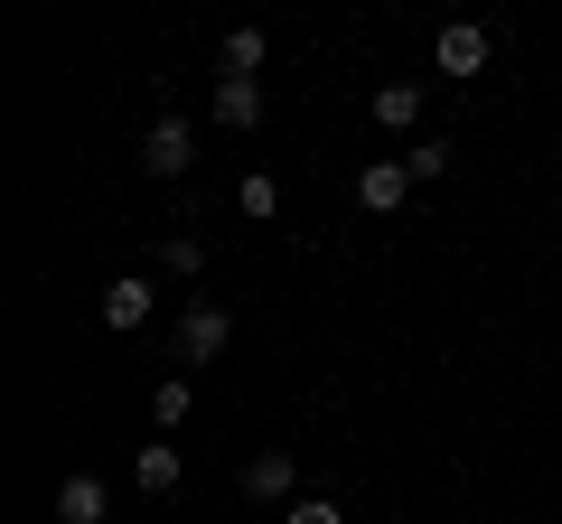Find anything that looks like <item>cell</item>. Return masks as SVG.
<instances>
[{
  "instance_id": "1",
  "label": "cell",
  "mask_w": 562,
  "mask_h": 524,
  "mask_svg": "<svg viewBox=\"0 0 562 524\" xmlns=\"http://www.w3.org/2000/svg\"><path fill=\"white\" fill-rule=\"evenodd\" d=\"M140 169H150V179H188V169H198V122L160 113L150 132H140Z\"/></svg>"
},
{
  "instance_id": "2",
  "label": "cell",
  "mask_w": 562,
  "mask_h": 524,
  "mask_svg": "<svg viewBox=\"0 0 562 524\" xmlns=\"http://www.w3.org/2000/svg\"><path fill=\"white\" fill-rule=\"evenodd\" d=\"M487 57H497V38H487L479 20H450V29H441V47H431V66H441V76H479Z\"/></svg>"
},
{
  "instance_id": "3",
  "label": "cell",
  "mask_w": 562,
  "mask_h": 524,
  "mask_svg": "<svg viewBox=\"0 0 562 524\" xmlns=\"http://www.w3.org/2000/svg\"><path fill=\"white\" fill-rule=\"evenodd\" d=\"M291 487H301V459H291V449H254V459H244V497L254 505H281Z\"/></svg>"
},
{
  "instance_id": "4",
  "label": "cell",
  "mask_w": 562,
  "mask_h": 524,
  "mask_svg": "<svg viewBox=\"0 0 562 524\" xmlns=\"http://www.w3.org/2000/svg\"><path fill=\"white\" fill-rule=\"evenodd\" d=\"M403 197H413V169H403V160H366L357 169V206H366V216H394Z\"/></svg>"
},
{
  "instance_id": "5",
  "label": "cell",
  "mask_w": 562,
  "mask_h": 524,
  "mask_svg": "<svg viewBox=\"0 0 562 524\" xmlns=\"http://www.w3.org/2000/svg\"><path fill=\"white\" fill-rule=\"evenodd\" d=\"M225 346H235V319H225V309H188V319H179V356H198V365H216L225 356Z\"/></svg>"
},
{
  "instance_id": "6",
  "label": "cell",
  "mask_w": 562,
  "mask_h": 524,
  "mask_svg": "<svg viewBox=\"0 0 562 524\" xmlns=\"http://www.w3.org/2000/svg\"><path fill=\"white\" fill-rule=\"evenodd\" d=\"M206 113H216L225 132H254L262 122V84L254 76H216V103H206Z\"/></svg>"
},
{
  "instance_id": "7",
  "label": "cell",
  "mask_w": 562,
  "mask_h": 524,
  "mask_svg": "<svg viewBox=\"0 0 562 524\" xmlns=\"http://www.w3.org/2000/svg\"><path fill=\"white\" fill-rule=\"evenodd\" d=\"M103 515H113V487H103V478H85V468H76V478L57 487V524H103Z\"/></svg>"
},
{
  "instance_id": "8",
  "label": "cell",
  "mask_w": 562,
  "mask_h": 524,
  "mask_svg": "<svg viewBox=\"0 0 562 524\" xmlns=\"http://www.w3.org/2000/svg\"><path fill=\"white\" fill-rule=\"evenodd\" d=\"M94 309H103V328H140V319H150V282H140V272H122Z\"/></svg>"
},
{
  "instance_id": "9",
  "label": "cell",
  "mask_w": 562,
  "mask_h": 524,
  "mask_svg": "<svg viewBox=\"0 0 562 524\" xmlns=\"http://www.w3.org/2000/svg\"><path fill=\"white\" fill-rule=\"evenodd\" d=\"M132 487H140V497H169V487H179V449H169V441L132 449Z\"/></svg>"
},
{
  "instance_id": "10",
  "label": "cell",
  "mask_w": 562,
  "mask_h": 524,
  "mask_svg": "<svg viewBox=\"0 0 562 524\" xmlns=\"http://www.w3.org/2000/svg\"><path fill=\"white\" fill-rule=\"evenodd\" d=\"M375 122H384V132H413V122H422V84H413V76L375 84Z\"/></svg>"
},
{
  "instance_id": "11",
  "label": "cell",
  "mask_w": 562,
  "mask_h": 524,
  "mask_svg": "<svg viewBox=\"0 0 562 524\" xmlns=\"http://www.w3.org/2000/svg\"><path fill=\"white\" fill-rule=\"evenodd\" d=\"M262 57H272V47H262V29H225V76H262Z\"/></svg>"
},
{
  "instance_id": "12",
  "label": "cell",
  "mask_w": 562,
  "mask_h": 524,
  "mask_svg": "<svg viewBox=\"0 0 562 524\" xmlns=\"http://www.w3.org/2000/svg\"><path fill=\"white\" fill-rule=\"evenodd\" d=\"M188 403H198V384H188V375H160V394H150V412H160V431H169V422H188Z\"/></svg>"
},
{
  "instance_id": "13",
  "label": "cell",
  "mask_w": 562,
  "mask_h": 524,
  "mask_svg": "<svg viewBox=\"0 0 562 524\" xmlns=\"http://www.w3.org/2000/svg\"><path fill=\"white\" fill-rule=\"evenodd\" d=\"M235 206H244V216H281V187H272V179H262V169H254V179L235 187Z\"/></svg>"
},
{
  "instance_id": "14",
  "label": "cell",
  "mask_w": 562,
  "mask_h": 524,
  "mask_svg": "<svg viewBox=\"0 0 562 524\" xmlns=\"http://www.w3.org/2000/svg\"><path fill=\"white\" fill-rule=\"evenodd\" d=\"M160 262H169V272H206V243H198V235H169Z\"/></svg>"
},
{
  "instance_id": "15",
  "label": "cell",
  "mask_w": 562,
  "mask_h": 524,
  "mask_svg": "<svg viewBox=\"0 0 562 524\" xmlns=\"http://www.w3.org/2000/svg\"><path fill=\"white\" fill-rule=\"evenodd\" d=\"M281 524H347V515L328 497H291V505H281Z\"/></svg>"
},
{
  "instance_id": "16",
  "label": "cell",
  "mask_w": 562,
  "mask_h": 524,
  "mask_svg": "<svg viewBox=\"0 0 562 524\" xmlns=\"http://www.w3.org/2000/svg\"><path fill=\"white\" fill-rule=\"evenodd\" d=\"M403 169H413V179H441L450 150H441V141H422V150H403Z\"/></svg>"
}]
</instances>
